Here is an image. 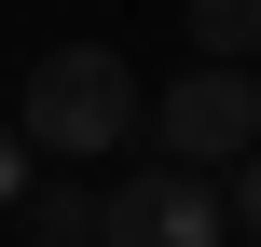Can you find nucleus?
<instances>
[{
    "label": "nucleus",
    "mask_w": 261,
    "mask_h": 247,
    "mask_svg": "<svg viewBox=\"0 0 261 247\" xmlns=\"http://www.w3.org/2000/svg\"><path fill=\"white\" fill-rule=\"evenodd\" d=\"M220 247H248V234H220Z\"/></svg>",
    "instance_id": "nucleus-8"
},
{
    "label": "nucleus",
    "mask_w": 261,
    "mask_h": 247,
    "mask_svg": "<svg viewBox=\"0 0 261 247\" xmlns=\"http://www.w3.org/2000/svg\"><path fill=\"white\" fill-rule=\"evenodd\" d=\"M220 234H234V206L193 165H151V179H110L96 193V247H220Z\"/></svg>",
    "instance_id": "nucleus-3"
},
{
    "label": "nucleus",
    "mask_w": 261,
    "mask_h": 247,
    "mask_svg": "<svg viewBox=\"0 0 261 247\" xmlns=\"http://www.w3.org/2000/svg\"><path fill=\"white\" fill-rule=\"evenodd\" d=\"M220 206H234V234L261 247V151H248V165H234V179H220Z\"/></svg>",
    "instance_id": "nucleus-7"
},
{
    "label": "nucleus",
    "mask_w": 261,
    "mask_h": 247,
    "mask_svg": "<svg viewBox=\"0 0 261 247\" xmlns=\"http://www.w3.org/2000/svg\"><path fill=\"white\" fill-rule=\"evenodd\" d=\"M0 247H14V234H0Z\"/></svg>",
    "instance_id": "nucleus-9"
},
{
    "label": "nucleus",
    "mask_w": 261,
    "mask_h": 247,
    "mask_svg": "<svg viewBox=\"0 0 261 247\" xmlns=\"http://www.w3.org/2000/svg\"><path fill=\"white\" fill-rule=\"evenodd\" d=\"M28 179H41V151H28V124H14V110H0V220H14V206H28Z\"/></svg>",
    "instance_id": "nucleus-6"
},
{
    "label": "nucleus",
    "mask_w": 261,
    "mask_h": 247,
    "mask_svg": "<svg viewBox=\"0 0 261 247\" xmlns=\"http://www.w3.org/2000/svg\"><path fill=\"white\" fill-rule=\"evenodd\" d=\"M0 234L14 247H96V193H83V179H28V206H14Z\"/></svg>",
    "instance_id": "nucleus-4"
},
{
    "label": "nucleus",
    "mask_w": 261,
    "mask_h": 247,
    "mask_svg": "<svg viewBox=\"0 0 261 247\" xmlns=\"http://www.w3.org/2000/svg\"><path fill=\"white\" fill-rule=\"evenodd\" d=\"M179 28H193L206 69H248V55H261V0H179Z\"/></svg>",
    "instance_id": "nucleus-5"
},
{
    "label": "nucleus",
    "mask_w": 261,
    "mask_h": 247,
    "mask_svg": "<svg viewBox=\"0 0 261 247\" xmlns=\"http://www.w3.org/2000/svg\"><path fill=\"white\" fill-rule=\"evenodd\" d=\"M14 124H28L41 165H96V151H124V138L151 124V96H138V69H124L110 41H55V55L28 69V96H14Z\"/></svg>",
    "instance_id": "nucleus-1"
},
{
    "label": "nucleus",
    "mask_w": 261,
    "mask_h": 247,
    "mask_svg": "<svg viewBox=\"0 0 261 247\" xmlns=\"http://www.w3.org/2000/svg\"><path fill=\"white\" fill-rule=\"evenodd\" d=\"M151 151H165V165H193V179H234V165L261 151V83L193 55V69L151 96Z\"/></svg>",
    "instance_id": "nucleus-2"
}]
</instances>
